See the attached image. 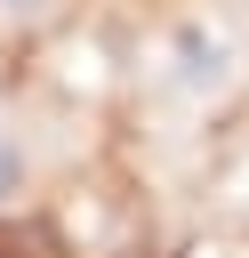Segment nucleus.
<instances>
[{"label":"nucleus","instance_id":"obj_1","mask_svg":"<svg viewBox=\"0 0 249 258\" xmlns=\"http://www.w3.org/2000/svg\"><path fill=\"white\" fill-rule=\"evenodd\" d=\"M153 81L177 97V105H209L241 81V40L217 24V16H177L161 40H153Z\"/></svg>","mask_w":249,"mask_h":258},{"label":"nucleus","instance_id":"obj_3","mask_svg":"<svg viewBox=\"0 0 249 258\" xmlns=\"http://www.w3.org/2000/svg\"><path fill=\"white\" fill-rule=\"evenodd\" d=\"M56 8H64V0H0L8 24H40V16H56Z\"/></svg>","mask_w":249,"mask_h":258},{"label":"nucleus","instance_id":"obj_2","mask_svg":"<svg viewBox=\"0 0 249 258\" xmlns=\"http://www.w3.org/2000/svg\"><path fill=\"white\" fill-rule=\"evenodd\" d=\"M24 177H32V153H24V145H16V129L0 121V210L24 194Z\"/></svg>","mask_w":249,"mask_h":258}]
</instances>
